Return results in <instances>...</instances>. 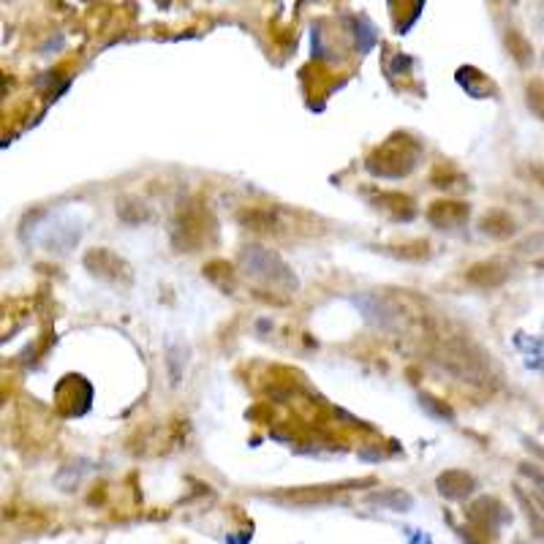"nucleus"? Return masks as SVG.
<instances>
[{"label": "nucleus", "instance_id": "f257e3e1", "mask_svg": "<svg viewBox=\"0 0 544 544\" xmlns=\"http://www.w3.org/2000/svg\"><path fill=\"white\" fill-rule=\"evenodd\" d=\"M422 158V145L411 134H392L387 142H381L368 156L365 166L370 175L398 180V177L411 175Z\"/></svg>", "mask_w": 544, "mask_h": 544}, {"label": "nucleus", "instance_id": "f03ea898", "mask_svg": "<svg viewBox=\"0 0 544 544\" xmlns=\"http://www.w3.org/2000/svg\"><path fill=\"white\" fill-rule=\"evenodd\" d=\"M436 360L455 373L457 379H466L471 384H490L493 373H490V357L485 351H479L466 338H441L436 349Z\"/></svg>", "mask_w": 544, "mask_h": 544}, {"label": "nucleus", "instance_id": "7ed1b4c3", "mask_svg": "<svg viewBox=\"0 0 544 544\" xmlns=\"http://www.w3.org/2000/svg\"><path fill=\"white\" fill-rule=\"evenodd\" d=\"M240 267H243L245 275L253 278V281H264L267 286H275V289H283V292L297 289V278L289 270V264L283 262L278 253L267 251L262 245H248V248H243V253H240Z\"/></svg>", "mask_w": 544, "mask_h": 544}, {"label": "nucleus", "instance_id": "20e7f679", "mask_svg": "<svg viewBox=\"0 0 544 544\" xmlns=\"http://www.w3.org/2000/svg\"><path fill=\"white\" fill-rule=\"evenodd\" d=\"M213 218L204 213L202 204H188L180 210L175 221V245L183 248V251H199L204 243H207V234L213 232Z\"/></svg>", "mask_w": 544, "mask_h": 544}, {"label": "nucleus", "instance_id": "39448f33", "mask_svg": "<svg viewBox=\"0 0 544 544\" xmlns=\"http://www.w3.org/2000/svg\"><path fill=\"white\" fill-rule=\"evenodd\" d=\"M85 267H88L96 278L109 283H123L128 286L131 283V267H128L117 253L107 251V248H96L85 256Z\"/></svg>", "mask_w": 544, "mask_h": 544}, {"label": "nucleus", "instance_id": "423d86ee", "mask_svg": "<svg viewBox=\"0 0 544 544\" xmlns=\"http://www.w3.org/2000/svg\"><path fill=\"white\" fill-rule=\"evenodd\" d=\"M471 218V207L466 202H457V199H441L433 202L428 210V221L436 229H457V226H466Z\"/></svg>", "mask_w": 544, "mask_h": 544}, {"label": "nucleus", "instance_id": "0eeeda50", "mask_svg": "<svg viewBox=\"0 0 544 544\" xmlns=\"http://www.w3.org/2000/svg\"><path fill=\"white\" fill-rule=\"evenodd\" d=\"M471 523L479 534L496 536L501 523L506 520V509L498 504L496 498H479L474 506H471Z\"/></svg>", "mask_w": 544, "mask_h": 544}, {"label": "nucleus", "instance_id": "6e6552de", "mask_svg": "<svg viewBox=\"0 0 544 544\" xmlns=\"http://www.w3.org/2000/svg\"><path fill=\"white\" fill-rule=\"evenodd\" d=\"M506 278H509V270L501 262H476L466 270V281L476 289H498Z\"/></svg>", "mask_w": 544, "mask_h": 544}, {"label": "nucleus", "instance_id": "1a4fd4ad", "mask_svg": "<svg viewBox=\"0 0 544 544\" xmlns=\"http://www.w3.org/2000/svg\"><path fill=\"white\" fill-rule=\"evenodd\" d=\"M438 485V493L444 498H449V501H463V498H468L471 493H474V476L468 474V471H447V474H441L436 479Z\"/></svg>", "mask_w": 544, "mask_h": 544}, {"label": "nucleus", "instance_id": "9d476101", "mask_svg": "<svg viewBox=\"0 0 544 544\" xmlns=\"http://www.w3.org/2000/svg\"><path fill=\"white\" fill-rule=\"evenodd\" d=\"M457 82H460V88L466 90L468 96H474V98H487V96H496L498 93L496 85H493V79L485 77V74L474 66L457 68Z\"/></svg>", "mask_w": 544, "mask_h": 544}, {"label": "nucleus", "instance_id": "9b49d317", "mask_svg": "<svg viewBox=\"0 0 544 544\" xmlns=\"http://www.w3.org/2000/svg\"><path fill=\"white\" fill-rule=\"evenodd\" d=\"M479 229L487 237H493V240H506V237H512L515 234V221H512V215L506 213V210H490V213L479 221Z\"/></svg>", "mask_w": 544, "mask_h": 544}, {"label": "nucleus", "instance_id": "f8f14e48", "mask_svg": "<svg viewBox=\"0 0 544 544\" xmlns=\"http://www.w3.org/2000/svg\"><path fill=\"white\" fill-rule=\"evenodd\" d=\"M376 204H379V210H387L392 218H414V202L403 194H381L376 196Z\"/></svg>", "mask_w": 544, "mask_h": 544}, {"label": "nucleus", "instance_id": "ddd939ff", "mask_svg": "<svg viewBox=\"0 0 544 544\" xmlns=\"http://www.w3.org/2000/svg\"><path fill=\"white\" fill-rule=\"evenodd\" d=\"M506 49L512 52V58L520 63V66H528L534 60V47L528 44L520 30H506Z\"/></svg>", "mask_w": 544, "mask_h": 544}, {"label": "nucleus", "instance_id": "4468645a", "mask_svg": "<svg viewBox=\"0 0 544 544\" xmlns=\"http://www.w3.org/2000/svg\"><path fill=\"white\" fill-rule=\"evenodd\" d=\"M525 104L544 123V79H531L525 85Z\"/></svg>", "mask_w": 544, "mask_h": 544}, {"label": "nucleus", "instance_id": "2eb2a0df", "mask_svg": "<svg viewBox=\"0 0 544 544\" xmlns=\"http://www.w3.org/2000/svg\"><path fill=\"white\" fill-rule=\"evenodd\" d=\"M373 501L381 506H392V509H408L411 506V498L406 493H381V496H373Z\"/></svg>", "mask_w": 544, "mask_h": 544}, {"label": "nucleus", "instance_id": "dca6fc26", "mask_svg": "<svg viewBox=\"0 0 544 544\" xmlns=\"http://www.w3.org/2000/svg\"><path fill=\"white\" fill-rule=\"evenodd\" d=\"M523 474L531 476L536 485H539V490H544V471H536V468H531V466H523Z\"/></svg>", "mask_w": 544, "mask_h": 544}, {"label": "nucleus", "instance_id": "f3484780", "mask_svg": "<svg viewBox=\"0 0 544 544\" xmlns=\"http://www.w3.org/2000/svg\"><path fill=\"white\" fill-rule=\"evenodd\" d=\"M531 177H534V180H536V183H539V185H544V166H542V164L531 166Z\"/></svg>", "mask_w": 544, "mask_h": 544}, {"label": "nucleus", "instance_id": "a211bd4d", "mask_svg": "<svg viewBox=\"0 0 544 544\" xmlns=\"http://www.w3.org/2000/svg\"><path fill=\"white\" fill-rule=\"evenodd\" d=\"M463 539H466V544H487L476 536V531H463Z\"/></svg>", "mask_w": 544, "mask_h": 544}, {"label": "nucleus", "instance_id": "6ab92c4d", "mask_svg": "<svg viewBox=\"0 0 544 544\" xmlns=\"http://www.w3.org/2000/svg\"><path fill=\"white\" fill-rule=\"evenodd\" d=\"M536 267H542L544 270V259H539V262H536Z\"/></svg>", "mask_w": 544, "mask_h": 544}]
</instances>
